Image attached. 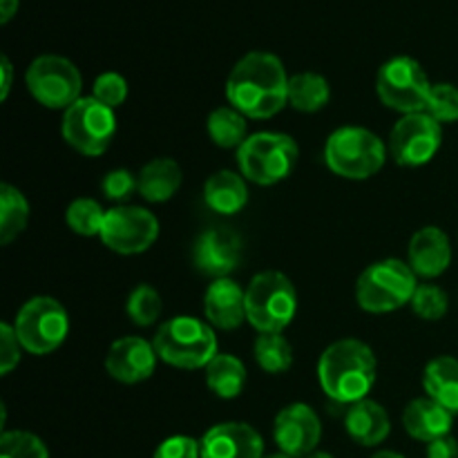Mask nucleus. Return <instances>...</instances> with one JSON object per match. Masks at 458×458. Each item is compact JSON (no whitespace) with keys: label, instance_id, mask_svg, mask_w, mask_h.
I'll use <instances>...</instances> for the list:
<instances>
[{"label":"nucleus","instance_id":"e433bc0d","mask_svg":"<svg viewBox=\"0 0 458 458\" xmlns=\"http://www.w3.org/2000/svg\"><path fill=\"white\" fill-rule=\"evenodd\" d=\"M21 352L22 344L18 340L13 325L3 322L0 325V376H9L13 371V367H18Z\"/></svg>","mask_w":458,"mask_h":458},{"label":"nucleus","instance_id":"79ce46f5","mask_svg":"<svg viewBox=\"0 0 458 458\" xmlns=\"http://www.w3.org/2000/svg\"><path fill=\"white\" fill-rule=\"evenodd\" d=\"M371 458H405V456L398 454V452H392V450H383V452H376Z\"/></svg>","mask_w":458,"mask_h":458},{"label":"nucleus","instance_id":"c03bdc74","mask_svg":"<svg viewBox=\"0 0 458 458\" xmlns=\"http://www.w3.org/2000/svg\"><path fill=\"white\" fill-rule=\"evenodd\" d=\"M264 458H291V456L282 454V452H280V454H268V456H264Z\"/></svg>","mask_w":458,"mask_h":458},{"label":"nucleus","instance_id":"72a5a7b5","mask_svg":"<svg viewBox=\"0 0 458 458\" xmlns=\"http://www.w3.org/2000/svg\"><path fill=\"white\" fill-rule=\"evenodd\" d=\"M429 116L438 121V123H456L458 121V88L452 83H437L432 85L429 92L428 107H425Z\"/></svg>","mask_w":458,"mask_h":458},{"label":"nucleus","instance_id":"f8f14e48","mask_svg":"<svg viewBox=\"0 0 458 458\" xmlns=\"http://www.w3.org/2000/svg\"><path fill=\"white\" fill-rule=\"evenodd\" d=\"M443 128L428 112H414L398 119L389 134V155L398 165L419 168L429 164L441 150Z\"/></svg>","mask_w":458,"mask_h":458},{"label":"nucleus","instance_id":"f3484780","mask_svg":"<svg viewBox=\"0 0 458 458\" xmlns=\"http://www.w3.org/2000/svg\"><path fill=\"white\" fill-rule=\"evenodd\" d=\"M201 458H264V438L249 423H219L201 437Z\"/></svg>","mask_w":458,"mask_h":458},{"label":"nucleus","instance_id":"dca6fc26","mask_svg":"<svg viewBox=\"0 0 458 458\" xmlns=\"http://www.w3.org/2000/svg\"><path fill=\"white\" fill-rule=\"evenodd\" d=\"M155 344L139 335H125L112 343L106 356V371L110 378L125 385H137L150 378L157 369Z\"/></svg>","mask_w":458,"mask_h":458},{"label":"nucleus","instance_id":"a211bd4d","mask_svg":"<svg viewBox=\"0 0 458 458\" xmlns=\"http://www.w3.org/2000/svg\"><path fill=\"white\" fill-rule=\"evenodd\" d=\"M407 264L416 277L434 280L443 276L452 264V244L447 233L438 226H425L416 231L407 246Z\"/></svg>","mask_w":458,"mask_h":458},{"label":"nucleus","instance_id":"b1692460","mask_svg":"<svg viewBox=\"0 0 458 458\" xmlns=\"http://www.w3.org/2000/svg\"><path fill=\"white\" fill-rule=\"evenodd\" d=\"M423 389L429 398L458 414V358L438 356L423 371Z\"/></svg>","mask_w":458,"mask_h":458},{"label":"nucleus","instance_id":"c9c22d12","mask_svg":"<svg viewBox=\"0 0 458 458\" xmlns=\"http://www.w3.org/2000/svg\"><path fill=\"white\" fill-rule=\"evenodd\" d=\"M101 192L112 201H128L134 192H139V179L130 170H112L103 177Z\"/></svg>","mask_w":458,"mask_h":458},{"label":"nucleus","instance_id":"9d476101","mask_svg":"<svg viewBox=\"0 0 458 458\" xmlns=\"http://www.w3.org/2000/svg\"><path fill=\"white\" fill-rule=\"evenodd\" d=\"M61 132L79 155L101 157L116 134V114L94 97H81L63 112Z\"/></svg>","mask_w":458,"mask_h":458},{"label":"nucleus","instance_id":"7ed1b4c3","mask_svg":"<svg viewBox=\"0 0 458 458\" xmlns=\"http://www.w3.org/2000/svg\"><path fill=\"white\" fill-rule=\"evenodd\" d=\"M152 344L159 360L188 371L206 369V365L219 353L213 327L192 316H177L165 320L157 329Z\"/></svg>","mask_w":458,"mask_h":458},{"label":"nucleus","instance_id":"cd10ccee","mask_svg":"<svg viewBox=\"0 0 458 458\" xmlns=\"http://www.w3.org/2000/svg\"><path fill=\"white\" fill-rule=\"evenodd\" d=\"M30 222V204L12 183L0 186V244L7 246L21 235Z\"/></svg>","mask_w":458,"mask_h":458},{"label":"nucleus","instance_id":"a878e982","mask_svg":"<svg viewBox=\"0 0 458 458\" xmlns=\"http://www.w3.org/2000/svg\"><path fill=\"white\" fill-rule=\"evenodd\" d=\"M331 88L329 81L316 72H300L289 79V106L293 110L313 114L320 112L329 103Z\"/></svg>","mask_w":458,"mask_h":458},{"label":"nucleus","instance_id":"ddd939ff","mask_svg":"<svg viewBox=\"0 0 458 458\" xmlns=\"http://www.w3.org/2000/svg\"><path fill=\"white\" fill-rule=\"evenodd\" d=\"M159 237V219L141 206H116L107 210L101 242L119 255L146 253Z\"/></svg>","mask_w":458,"mask_h":458},{"label":"nucleus","instance_id":"4be33fe9","mask_svg":"<svg viewBox=\"0 0 458 458\" xmlns=\"http://www.w3.org/2000/svg\"><path fill=\"white\" fill-rule=\"evenodd\" d=\"M204 199L210 210L219 215H237L249 204V186L242 173L217 170L204 183Z\"/></svg>","mask_w":458,"mask_h":458},{"label":"nucleus","instance_id":"bb28decb","mask_svg":"<svg viewBox=\"0 0 458 458\" xmlns=\"http://www.w3.org/2000/svg\"><path fill=\"white\" fill-rule=\"evenodd\" d=\"M206 130H208L210 141L219 148H226V150H233V148L240 150L242 143L250 137L246 116L233 106H222L210 112Z\"/></svg>","mask_w":458,"mask_h":458},{"label":"nucleus","instance_id":"5701e85b","mask_svg":"<svg viewBox=\"0 0 458 458\" xmlns=\"http://www.w3.org/2000/svg\"><path fill=\"white\" fill-rule=\"evenodd\" d=\"M139 195L150 204H164L173 199L174 192L182 188L183 173L182 165L170 157H159L152 159L139 170Z\"/></svg>","mask_w":458,"mask_h":458},{"label":"nucleus","instance_id":"2eb2a0df","mask_svg":"<svg viewBox=\"0 0 458 458\" xmlns=\"http://www.w3.org/2000/svg\"><path fill=\"white\" fill-rule=\"evenodd\" d=\"M242 262V240L228 228H208L192 246V264L201 276L224 280Z\"/></svg>","mask_w":458,"mask_h":458},{"label":"nucleus","instance_id":"aec40b11","mask_svg":"<svg viewBox=\"0 0 458 458\" xmlns=\"http://www.w3.org/2000/svg\"><path fill=\"white\" fill-rule=\"evenodd\" d=\"M452 425H454V414L429 396L414 398L403 411V428L416 441L432 443L447 437Z\"/></svg>","mask_w":458,"mask_h":458},{"label":"nucleus","instance_id":"473e14b6","mask_svg":"<svg viewBox=\"0 0 458 458\" xmlns=\"http://www.w3.org/2000/svg\"><path fill=\"white\" fill-rule=\"evenodd\" d=\"M411 309H414L416 316L420 320L437 322L443 320L450 309V298H447L445 291L437 284H419L414 298H411Z\"/></svg>","mask_w":458,"mask_h":458},{"label":"nucleus","instance_id":"a19ab883","mask_svg":"<svg viewBox=\"0 0 458 458\" xmlns=\"http://www.w3.org/2000/svg\"><path fill=\"white\" fill-rule=\"evenodd\" d=\"M18 4H21V0H0V22L3 25L12 21L13 13L18 12Z\"/></svg>","mask_w":458,"mask_h":458},{"label":"nucleus","instance_id":"20e7f679","mask_svg":"<svg viewBox=\"0 0 458 458\" xmlns=\"http://www.w3.org/2000/svg\"><path fill=\"white\" fill-rule=\"evenodd\" d=\"M389 148L383 139L360 125H344L331 132L325 146L329 170L349 182H365L374 177L387 161Z\"/></svg>","mask_w":458,"mask_h":458},{"label":"nucleus","instance_id":"c756f323","mask_svg":"<svg viewBox=\"0 0 458 458\" xmlns=\"http://www.w3.org/2000/svg\"><path fill=\"white\" fill-rule=\"evenodd\" d=\"M106 215L107 213L98 201L89 199V197H79L67 206L65 224L72 233L81 237H101Z\"/></svg>","mask_w":458,"mask_h":458},{"label":"nucleus","instance_id":"2f4dec72","mask_svg":"<svg viewBox=\"0 0 458 458\" xmlns=\"http://www.w3.org/2000/svg\"><path fill=\"white\" fill-rule=\"evenodd\" d=\"M0 458H49V452L36 434L13 429L0 437Z\"/></svg>","mask_w":458,"mask_h":458},{"label":"nucleus","instance_id":"1a4fd4ad","mask_svg":"<svg viewBox=\"0 0 458 458\" xmlns=\"http://www.w3.org/2000/svg\"><path fill=\"white\" fill-rule=\"evenodd\" d=\"M376 92L385 107L405 116L414 114V112H425L432 83L416 58L394 56L378 70Z\"/></svg>","mask_w":458,"mask_h":458},{"label":"nucleus","instance_id":"c85d7f7f","mask_svg":"<svg viewBox=\"0 0 458 458\" xmlns=\"http://www.w3.org/2000/svg\"><path fill=\"white\" fill-rule=\"evenodd\" d=\"M253 353L259 369L267 374H284L293 367V347L282 334H259Z\"/></svg>","mask_w":458,"mask_h":458},{"label":"nucleus","instance_id":"4468645a","mask_svg":"<svg viewBox=\"0 0 458 458\" xmlns=\"http://www.w3.org/2000/svg\"><path fill=\"white\" fill-rule=\"evenodd\" d=\"M273 438L282 454L304 458L316 452L322 438V423L316 410L304 403H293L280 410L273 423Z\"/></svg>","mask_w":458,"mask_h":458},{"label":"nucleus","instance_id":"f257e3e1","mask_svg":"<svg viewBox=\"0 0 458 458\" xmlns=\"http://www.w3.org/2000/svg\"><path fill=\"white\" fill-rule=\"evenodd\" d=\"M289 79L271 52H249L226 79V101L246 119H271L289 103Z\"/></svg>","mask_w":458,"mask_h":458},{"label":"nucleus","instance_id":"39448f33","mask_svg":"<svg viewBox=\"0 0 458 458\" xmlns=\"http://www.w3.org/2000/svg\"><path fill=\"white\" fill-rule=\"evenodd\" d=\"M298 313V293L284 273L262 271L246 286V322L259 334H282Z\"/></svg>","mask_w":458,"mask_h":458},{"label":"nucleus","instance_id":"412c9836","mask_svg":"<svg viewBox=\"0 0 458 458\" xmlns=\"http://www.w3.org/2000/svg\"><path fill=\"white\" fill-rule=\"evenodd\" d=\"M344 429L362 447H376L389 437L392 432V423H389V414L380 403L365 401L353 403L344 411Z\"/></svg>","mask_w":458,"mask_h":458},{"label":"nucleus","instance_id":"58836bf2","mask_svg":"<svg viewBox=\"0 0 458 458\" xmlns=\"http://www.w3.org/2000/svg\"><path fill=\"white\" fill-rule=\"evenodd\" d=\"M428 458H458V441L452 434L428 443Z\"/></svg>","mask_w":458,"mask_h":458},{"label":"nucleus","instance_id":"4c0bfd02","mask_svg":"<svg viewBox=\"0 0 458 458\" xmlns=\"http://www.w3.org/2000/svg\"><path fill=\"white\" fill-rule=\"evenodd\" d=\"M152 458H201V445L192 437H170L155 450Z\"/></svg>","mask_w":458,"mask_h":458},{"label":"nucleus","instance_id":"0eeeda50","mask_svg":"<svg viewBox=\"0 0 458 458\" xmlns=\"http://www.w3.org/2000/svg\"><path fill=\"white\" fill-rule=\"evenodd\" d=\"M419 282L403 259H380L369 264L356 282L358 307L367 313H392L411 302Z\"/></svg>","mask_w":458,"mask_h":458},{"label":"nucleus","instance_id":"f03ea898","mask_svg":"<svg viewBox=\"0 0 458 458\" xmlns=\"http://www.w3.org/2000/svg\"><path fill=\"white\" fill-rule=\"evenodd\" d=\"M378 378V362L369 344L344 338L329 344L318 360V383L338 405H353L369 396Z\"/></svg>","mask_w":458,"mask_h":458},{"label":"nucleus","instance_id":"ea45409f","mask_svg":"<svg viewBox=\"0 0 458 458\" xmlns=\"http://www.w3.org/2000/svg\"><path fill=\"white\" fill-rule=\"evenodd\" d=\"M3 88H0V98L3 101H7L9 97V89H12V79H13V67H12V61H9L7 56H3Z\"/></svg>","mask_w":458,"mask_h":458},{"label":"nucleus","instance_id":"6e6552de","mask_svg":"<svg viewBox=\"0 0 458 458\" xmlns=\"http://www.w3.org/2000/svg\"><path fill=\"white\" fill-rule=\"evenodd\" d=\"M13 329L27 353L47 356L65 343L70 334V316L56 298L36 295L18 309Z\"/></svg>","mask_w":458,"mask_h":458},{"label":"nucleus","instance_id":"9b49d317","mask_svg":"<svg viewBox=\"0 0 458 458\" xmlns=\"http://www.w3.org/2000/svg\"><path fill=\"white\" fill-rule=\"evenodd\" d=\"M25 83L40 106L63 112L79 101L83 89L79 67L58 54H43L34 58L25 72Z\"/></svg>","mask_w":458,"mask_h":458},{"label":"nucleus","instance_id":"7c9ffc66","mask_svg":"<svg viewBox=\"0 0 458 458\" xmlns=\"http://www.w3.org/2000/svg\"><path fill=\"white\" fill-rule=\"evenodd\" d=\"M125 311H128L130 320L137 327H152L161 318L164 300H161V293L155 286L139 284L130 293L128 302H125Z\"/></svg>","mask_w":458,"mask_h":458},{"label":"nucleus","instance_id":"f704fd0d","mask_svg":"<svg viewBox=\"0 0 458 458\" xmlns=\"http://www.w3.org/2000/svg\"><path fill=\"white\" fill-rule=\"evenodd\" d=\"M92 97L97 98L103 106L116 110L119 106H123L125 98H128V81L125 76H121L119 72H103L97 76L92 88Z\"/></svg>","mask_w":458,"mask_h":458},{"label":"nucleus","instance_id":"423d86ee","mask_svg":"<svg viewBox=\"0 0 458 458\" xmlns=\"http://www.w3.org/2000/svg\"><path fill=\"white\" fill-rule=\"evenodd\" d=\"M298 157L300 148L291 134L255 132L237 150V165L246 182L276 186L293 173Z\"/></svg>","mask_w":458,"mask_h":458},{"label":"nucleus","instance_id":"6ab92c4d","mask_svg":"<svg viewBox=\"0 0 458 458\" xmlns=\"http://www.w3.org/2000/svg\"><path fill=\"white\" fill-rule=\"evenodd\" d=\"M204 313L213 329H237L246 322V289L231 277L213 280L204 295Z\"/></svg>","mask_w":458,"mask_h":458},{"label":"nucleus","instance_id":"37998d69","mask_svg":"<svg viewBox=\"0 0 458 458\" xmlns=\"http://www.w3.org/2000/svg\"><path fill=\"white\" fill-rule=\"evenodd\" d=\"M304 458H334V456H331L329 454V452H311V454H309V456H304Z\"/></svg>","mask_w":458,"mask_h":458},{"label":"nucleus","instance_id":"393cba45","mask_svg":"<svg viewBox=\"0 0 458 458\" xmlns=\"http://www.w3.org/2000/svg\"><path fill=\"white\" fill-rule=\"evenodd\" d=\"M246 367L233 353H217L213 360L206 365V385L215 396L224 401H233L240 396L246 387Z\"/></svg>","mask_w":458,"mask_h":458}]
</instances>
